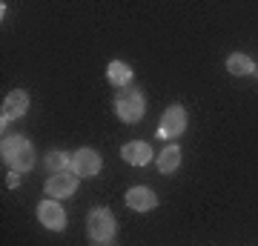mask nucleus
<instances>
[{"label":"nucleus","mask_w":258,"mask_h":246,"mask_svg":"<svg viewBox=\"0 0 258 246\" xmlns=\"http://www.w3.org/2000/svg\"><path fill=\"white\" fill-rule=\"evenodd\" d=\"M0 155H3V160L12 166V172H26V169L35 166V146L29 143L26 137H20V135L3 137Z\"/></svg>","instance_id":"obj_1"},{"label":"nucleus","mask_w":258,"mask_h":246,"mask_svg":"<svg viewBox=\"0 0 258 246\" xmlns=\"http://www.w3.org/2000/svg\"><path fill=\"white\" fill-rule=\"evenodd\" d=\"M144 112H147V101H144V95L138 89H126L118 92V101H115V115H118L123 123H138L144 118Z\"/></svg>","instance_id":"obj_2"},{"label":"nucleus","mask_w":258,"mask_h":246,"mask_svg":"<svg viewBox=\"0 0 258 246\" xmlns=\"http://www.w3.org/2000/svg\"><path fill=\"white\" fill-rule=\"evenodd\" d=\"M86 235L92 243H109L112 237H115V215L109 209H92L86 215Z\"/></svg>","instance_id":"obj_3"},{"label":"nucleus","mask_w":258,"mask_h":246,"mask_svg":"<svg viewBox=\"0 0 258 246\" xmlns=\"http://www.w3.org/2000/svg\"><path fill=\"white\" fill-rule=\"evenodd\" d=\"M101 166H103V160H101V155L95 152V149H89V146H83V149H78L72 155V169L78 178H92V175H98L101 172Z\"/></svg>","instance_id":"obj_4"},{"label":"nucleus","mask_w":258,"mask_h":246,"mask_svg":"<svg viewBox=\"0 0 258 246\" xmlns=\"http://www.w3.org/2000/svg\"><path fill=\"white\" fill-rule=\"evenodd\" d=\"M37 220H40L46 229H52V232L66 229V212H63V206H60L55 198L37 203Z\"/></svg>","instance_id":"obj_5"},{"label":"nucleus","mask_w":258,"mask_h":246,"mask_svg":"<svg viewBox=\"0 0 258 246\" xmlns=\"http://www.w3.org/2000/svg\"><path fill=\"white\" fill-rule=\"evenodd\" d=\"M75 189H78V175H75L72 169L49 175V181H46V195H49V198L60 201V198H69V195H75Z\"/></svg>","instance_id":"obj_6"},{"label":"nucleus","mask_w":258,"mask_h":246,"mask_svg":"<svg viewBox=\"0 0 258 246\" xmlns=\"http://www.w3.org/2000/svg\"><path fill=\"white\" fill-rule=\"evenodd\" d=\"M186 129V112L184 106H169L161 118V126H158V135L161 137H178L184 135Z\"/></svg>","instance_id":"obj_7"},{"label":"nucleus","mask_w":258,"mask_h":246,"mask_svg":"<svg viewBox=\"0 0 258 246\" xmlns=\"http://www.w3.org/2000/svg\"><path fill=\"white\" fill-rule=\"evenodd\" d=\"M26 112H29V95H26V92H23V89L9 92V95L3 98V129H6L9 120L23 118Z\"/></svg>","instance_id":"obj_8"},{"label":"nucleus","mask_w":258,"mask_h":246,"mask_svg":"<svg viewBox=\"0 0 258 246\" xmlns=\"http://www.w3.org/2000/svg\"><path fill=\"white\" fill-rule=\"evenodd\" d=\"M123 201H126V206L132 212H149L158 206V195L152 189H147V186H132Z\"/></svg>","instance_id":"obj_9"},{"label":"nucleus","mask_w":258,"mask_h":246,"mask_svg":"<svg viewBox=\"0 0 258 246\" xmlns=\"http://www.w3.org/2000/svg\"><path fill=\"white\" fill-rule=\"evenodd\" d=\"M120 157H123L129 166H147L149 160H152V149H149V143H144V140H129V143L120 146Z\"/></svg>","instance_id":"obj_10"},{"label":"nucleus","mask_w":258,"mask_h":246,"mask_svg":"<svg viewBox=\"0 0 258 246\" xmlns=\"http://www.w3.org/2000/svg\"><path fill=\"white\" fill-rule=\"evenodd\" d=\"M106 77H109L112 86H118V89H126V83L132 80V66L123 63V60H112L109 69H106Z\"/></svg>","instance_id":"obj_11"},{"label":"nucleus","mask_w":258,"mask_h":246,"mask_svg":"<svg viewBox=\"0 0 258 246\" xmlns=\"http://www.w3.org/2000/svg\"><path fill=\"white\" fill-rule=\"evenodd\" d=\"M227 72L235 74V77H244V74H252V72H255V63H252V57H249V55H241V52H235V55L227 57Z\"/></svg>","instance_id":"obj_12"},{"label":"nucleus","mask_w":258,"mask_h":246,"mask_svg":"<svg viewBox=\"0 0 258 246\" xmlns=\"http://www.w3.org/2000/svg\"><path fill=\"white\" fill-rule=\"evenodd\" d=\"M181 166V146H166L164 152L158 155V169L161 175H172Z\"/></svg>","instance_id":"obj_13"},{"label":"nucleus","mask_w":258,"mask_h":246,"mask_svg":"<svg viewBox=\"0 0 258 246\" xmlns=\"http://www.w3.org/2000/svg\"><path fill=\"white\" fill-rule=\"evenodd\" d=\"M72 166V155H66V152H49L46 155V169L52 175L55 172H66Z\"/></svg>","instance_id":"obj_14"}]
</instances>
